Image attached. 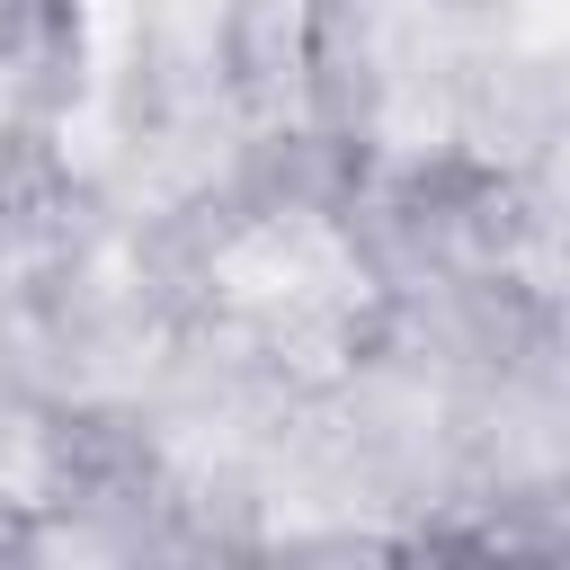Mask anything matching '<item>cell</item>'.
Listing matches in <instances>:
<instances>
[]
</instances>
